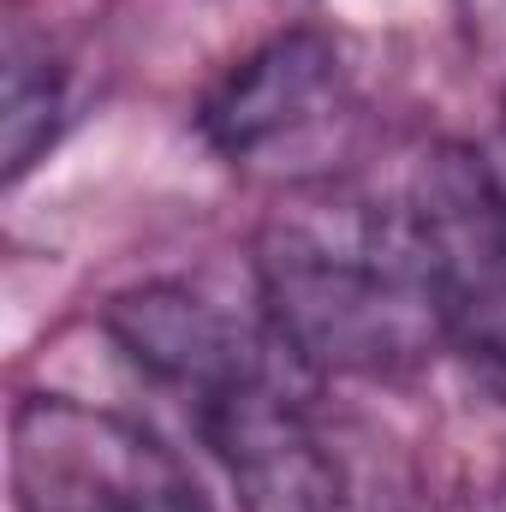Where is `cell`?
I'll list each match as a JSON object with an SVG mask.
<instances>
[{"label":"cell","instance_id":"5b68a950","mask_svg":"<svg viewBox=\"0 0 506 512\" xmlns=\"http://www.w3.org/2000/svg\"><path fill=\"white\" fill-rule=\"evenodd\" d=\"M340 90H346L340 48L322 30H286L221 72V84L203 96L197 126L221 155L251 161L262 149L286 143L292 131L328 120Z\"/></svg>","mask_w":506,"mask_h":512},{"label":"cell","instance_id":"7a4b0ae2","mask_svg":"<svg viewBox=\"0 0 506 512\" xmlns=\"http://www.w3.org/2000/svg\"><path fill=\"white\" fill-rule=\"evenodd\" d=\"M12 495L18 512H215L143 423L60 393L12 411Z\"/></svg>","mask_w":506,"mask_h":512},{"label":"cell","instance_id":"8992f818","mask_svg":"<svg viewBox=\"0 0 506 512\" xmlns=\"http://www.w3.org/2000/svg\"><path fill=\"white\" fill-rule=\"evenodd\" d=\"M60 72L48 54H36L24 36L6 42V90H0V126H6V173L18 179L60 131Z\"/></svg>","mask_w":506,"mask_h":512},{"label":"cell","instance_id":"6da1fadb","mask_svg":"<svg viewBox=\"0 0 506 512\" xmlns=\"http://www.w3.org/2000/svg\"><path fill=\"white\" fill-rule=\"evenodd\" d=\"M256 298L316 376H405L447 346L417 203L346 179L292 185L262 215Z\"/></svg>","mask_w":506,"mask_h":512},{"label":"cell","instance_id":"3957f363","mask_svg":"<svg viewBox=\"0 0 506 512\" xmlns=\"http://www.w3.org/2000/svg\"><path fill=\"white\" fill-rule=\"evenodd\" d=\"M447 346L471 364V376L506 399V161L483 149H441L423 161L411 185Z\"/></svg>","mask_w":506,"mask_h":512},{"label":"cell","instance_id":"277c9868","mask_svg":"<svg viewBox=\"0 0 506 512\" xmlns=\"http://www.w3.org/2000/svg\"><path fill=\"white\" fill-rule=\"evenodd\" d=\"M108 334L137 364L143 382H155L185 405V417L274 346V328L262 316H233L179 280L120 292L108 304Z\"/></svg>","mask_w":506,"mask_h":512},{"label":"cell","instance_id":"52a82bcc","mask_svg":"<svg viewBox=\"0 0 506 512\" xmlns=\"http://www.w3.org/2000/svg\"><path fill=\"white\" fill-rule=\"evenodd\" d=\"M501 114H506V102H501Z\"/></svg>","mask_w":506,"mask_h":512}]
</instances>
